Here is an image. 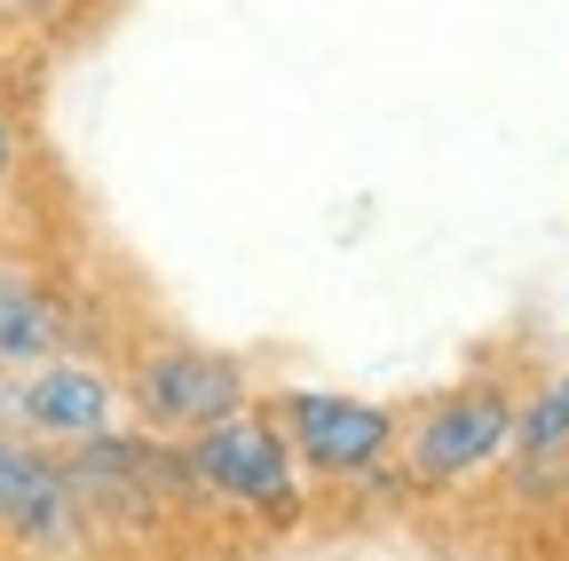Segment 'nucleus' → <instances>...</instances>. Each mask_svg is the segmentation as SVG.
I'll list each match as a JSON object with an SVG mask.
<instances>
[{
	"instance_id": "1",
	"label": "nucleus",
	"mask_w": 569,
	"mask_h": 561,
	"mask_svg": "<svg viewBox=\"0 0 569 561\" xmlns=\"http://www.w3.org/2000/svg\"><path fill=\"white\" fill-rule=\"evenodd\" d=\"M182 467L222 507H246V514H269V522L301 514V474L309 467L293 459L284 428L261 419V411H230V419H213V428L182 435Z\"/></svg>"
},
{
	"instance_id": "2",
	"label": "nucleus",
	"mask_w": 569,
	"mask_h": 561,
	"mask_svg": "<svg viewBox=\"0 0 569 561\" xmlns=\"http://www.w3.org/2000/svg\"><path fill=\"white\" fill-rule=\"evenodd\" d=\"M507 451H515V395L475 380V388L436 395L403 428V482L411 490H451V482L498 467Z\"/></svg>"
},
{
	"instance_id": "3",
	"label": "nucleus",
	"mask_w": 569,
	"mask_h": 561,
	"mask_svg": "<svg viewBox=\"0 0 569 561\" xmlns=\"http://www.w3.org/2000/svg\"><path fill=\"white\" fill-rule=\"evenodd\" d=\"M127 403L151 435H198L213 419L246 411V364L213 348H151L127 372Z\"/></svg>"
},
{
	"instance_id": "4",
	"label": "nucleus",
	"mask_w": 569,
	"mask_h": 561,
	"mask_svg": "<svg viewBox=\"0 0 569 561\" xmlns=\"http://www.w3.org/2000/svg\"><path fill=\"white\" fill-rule=\"evenodd\" d=\"M277 428L284 443H293V459L325 482H356V474H372L388 459V443L403 435V419L388 403H365V395H325V388H301V395H284L277 411Z\"/></svg>"
},
{
	"instance_id": "5",
	"label": "nucleus",
	"mask_w": 569,
	"mask_h": 561,
	"mask_svg": "<svg viewBox=\"0 0 569 561\" xmlns=\"http://www.w3.org/2000/svg\"><path fill=\"white\" fill-rule=\"evenodd\" d=\"M111 411H119V388L80 357H48L32 372H17V435H32L48 451H80V443L111 435Z\"/></svg>"
},
{
	"instance_id": "6",
	"label": "nucleus",
	"mask_w": 569,
	"mask_h": 561,
	"mask_svg": "<svg viewBox=\"0 0 569 561\" xmlns=\"http://www.w3.org/2000/svg\"><path fill=\"white\" fill-rule=\"evenodd\" d=\"M71 357V301L24 269H0V372H32Z\"/></svg>"
},
{
	"instance_id": "7",
	"label": "nucleus",
	"mask_w": 569,
	"mask_h": 561,
	"mask_svg": "<svg viewBox=\"0 0 569 561\" xmlns=\"http://www.w3.org/2000/svg\"><path fill=\"white\" fill-rule=\"evenodd\" d=\"M515 459L522 467H561L569 459V372L546 380L530 403H515Z\"/></svg>"
},
{
	"instance_id": "8",
	"label": "nucleus",
	"mask_w": 569,
	"mask_h": 561,
	"mask_svg": "<svg viewBox=\"0 0 569 561\" xmlns=\"http://www.w3.org/2000/svg\"><path fill=\"white\" fill-rule=\"evenodd\" d=\"M17 159H24V127H17V111H9V103H0V190H9Z\"/></svg>"
},
{
	"instance_id": "9",
	"label": "nucleus",
	"mask_w": 569,
	"mask_h": 561,
	"mask_svg": "<svg viewBox=\"0 0 569 561\" xmlns=\"http://www.w3.org/2000/svg\"><path fill=\"white\" fill-rule=\"evenodd\" d=\"M63 9V0H0V17H9V24H48Z\"/></svg>"
},
{
	"instance_id": "10",
	"label": "nucleus",
	"mask_w": 569,
	"mask_h": 561,
	"mask_svg": "<svg viewBox=\"0 0 569 561\" xmlns=\"http://www.w3.org/2000/svg\"><path fill=\"white\" fill-rule=\"evenodd\" d=\"M0 63H9V40H0Z\"/></svg>"
}]
</instances>
